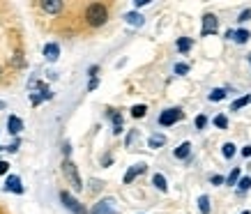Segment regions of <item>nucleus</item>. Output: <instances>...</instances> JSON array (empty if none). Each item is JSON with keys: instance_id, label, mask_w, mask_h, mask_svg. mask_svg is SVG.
<instances>
[{"instance_id": "obj_7", "label": "nucleus", "mask_w": 251, "mask_h": 214, "mask_svg": "<svg viewBox=\"0 0 251 214\" xmlns=\"http://www.w3.org/2000/svg\"><path fill=\"white\" fill-rule=\"evenodd\" d=\"M5 191H12V193H23L21 177H19V175H9L7 180H5Z\"/></svg>"}, {"instance_id": "obj_37", "label": "nucleus", "mask_w": 251, "mask_h": 214, "mask_svg": "<svg viewBox=\"0 0 251 214\" xmlns=\"http://www.w3.org/2000/svg\"><path fill=\"white\" fill-rule=\"evenodd\" d=\"M7 150H9V152H16V150H19V141H14V143H12Z\"/></svg>"}, {"instance_id": "obj_32", "label": "nucleus", "mask_w": 251, "mask_h": 214, "mask_svg": "<svg viewBox=\"0 0 251 214\" xmlns=\"http://www.w3.org/2000/svg\"><path fill=\"white\" fill-rule=\"evenodd\" d=\"M97 85H99V81H97V78H90V83H88V92L97 90Z\"/></svg>"}, {"instance_id": "obj_1", "label": "nucleus", "mask_w": 251, "mask_h": 214, "mask_svg": "<svg viewBox=\"0 0 251 214\" xmlns=\"http://www.w3.org/2000/svg\"><path fill=\"white\" fill-rule=\"evenodd\" d=\"M106 21H108L106 5H101V2H92V5L85 7V23H88L90 28H101Z\"/></svg>"}, {"instance_id": "obj_20", "label": "nucleus", "mask_w": 251, "mask_h": 214, "mask_svg": "<svg viewBox=\"0 0 251 214\" xmlns=\"http://www.w3.org/2000/svg\"><path fill=\"white\" fill-rule=\"evenodd\" d=\"M235 145H233V143H224V147H221V154H224V157H226V159H233V157H235Z\"/></svg>"}, {"instance_id": "obj_4", "label": "nucleus", "mask_w": 251, "mask_h": 214, "mask_svg": "<svg viewBox=\"0 0 251 214\" xmlns=\"http://www.w3.org/2000/svg\"><path fill=\"white\" fill-rule=\"evenodd\" d=\"M180 120H182V111H180V108H166V111L159 115L161 127H171V124L180 122Z\"/></svg>"}, {"instance_id": "obj_41", "label": "nucleus", "mask_w": 251, "mask_h": 214, "mask_svg": "<svg viewBox=\"0 0 251 214\" xmlns=\"http://www.w3.org/2000/svg\"><path fill=\"white\" fill-rule=\"evenodd\" d=\"M242 214H251V212H242Z\"/></svg>"}, {"instance_id": "obj_19", "label": "nucleus", "mask_w": 251, "mask_h": 214, "mask_svg": "<svg viewBox=\"0 0 251 214\" xmlns=\"http://www.w3.org/2000/svg\"><path fill=\"white\" fill-rule=\"evenodd\" d=\"M164 143H166V136H161V134H154V136H150V141H148L150 147H161Z\"/></svg>"}, {"instance_id": "obj_22", "label": "nucleus", "mask_w": 251, "mask_h": 214, "mask_svg": "<svg viewBox=\"0 0 251 214\" xmlns=\"http://www.w3.org/2000/svg\"><path fill=\"white\" fill-rule=\"evenodd\" d=\"M214 127H219V129H228V118H226V115H217V118H214Z\"/></svg>"}, {"instance_id": "obj_25", "label": "nucleus", "mask_w": 251, "mask_h": 214, "mask_svg": "<svg viewBox=\"0 0 251 214\" xmlns=\"http://www.w3.org/2000/svg\"><path fill=\"white\" fill-rule=\"evenodd\" d=\"M187 71H189V65H184V62H177V65H175V74H177V76H184Z\"/></svg>"}, {"instance_id": "obj_27", "label": "nucleus", "mask_w": 251, "mask_h": 214, "mask_svg": "<svg viewBox=\"0 0 251 214\" xmlns=\"http://www.w3.org/2000/svg\"><path fill=\"white\" fill-rule=\"evenodd\" d=\"M226 182H228V184H237V182H240V168L233 170V173L228 175V180H226Z\"/></svg>"}, {"instance_id": "obj_35", "label": "nucleus", "mask_w": 251, "mask_h": 214, "mask_svg": "<svg viewBox=\"0 0 251 214\" xmlns=\"http://www.w3.org/2000/svg\"><path fill=\"white\" fill-rule=\"evenodd\" d=\"M69 152H72V147H69V143H65V145H62V154H65L67 159H69Z\"/></svg>"}, {"instance_id": "obj_17", "label": "nucleus", "mask_w": 251, "mask_h": 214, "mask_svg": "<svg viewBox=\"0 0 251 214\" xmlns=\"http://www.w3.org/2000/svg\"><path fill=\"white\" fill-rule=\"evenodd\" d=\"M152 184L159 189V191H168V184H166V177L161 175V173H157V175L152 177Z\"/></svg>"}, {"instance_id": "obj_39", "label": "nucleus", "mask_w": 251, "mask_h": 214, "mask_svg": "<svg viewBox=\"0 0 251 214\" xmlns=\"http://www.w3.org/2000/svg\"><path fill=\"white\" fill-rule=\"evenodd\" d=\"M0 108H5V101H0Z\"/></svg>"}, {"instance_id": "obj_12", "label": "nucleus", "mask_w": 251, "mask_h": 214, "mask_svg": "<svg viewBox=\"0 0 251 214\" xmlns=\"http://www.w3.org/2000/svg\"><path fill=\"white\" fill-rule=\"evenodd\" d=\"M125 21L129 23V25H136V28H141V25L145 23V16L138 14V12H129V14L125 16Z\"/></svg>"}, {"instance_id": "obj_13", "label": "nucleus", "mask_w": 251, "mask_h": 214, "mask_svg": "<svg viewBox=\"0 0 251 214\" xmlns=\"http://www.w3.org/2000/svg\"><path fill=\"white\" fill-rule=\"evenodd\" d=\"M189 154H191V143H189V141H184L182 145L175 150V159H187Z\"/></svg>"}, {"instance_id": "obj_21", "label": "nucleus", "mask_w": 251, "mask_h": 214, "mask_svg": "<svg viewBox=\"0 0 251 214\" xmlns=\"http://www.w3.org/2000/svg\"><path fill=\"white\" fill-rule=\"evenodd\" d=\"M198 210L203 214H210V198H207V196H201V198H198Z\"/></svg>"}, {"instance_id": "obj_38", "label": "nucleus", "mask_w": 251, "mask_h": 214, "mask_svg": "<svg viewBox=\"0 0 251 214\" xmlns=\"http://www.w3.org/2000/svg\"><path fill=\"white\" fill-rule=\"evenodd\" d=\"M221 182H224V177L221 175H212V184H221Z\"/></svg>"}, {"instance_id": "obj_5", "label": "nucleus", "mask_w": 251, "mask_h": 214, "mask_svg": "<svg viewBox=\"0 0 251 214\" xmlns=\"http://www.w3.org/2000/svg\"><path fill=\"white\" fill-rule=\"evenodd\" d=\"M217 30H219V19L214 14L203 16V30H201V35H203V37H210V35H214Z\"/></svg>"}, {"instance_id": "obj_33", "label": "nucleus", "mask_w": 251, "mask_h": 214, "mask_svg": "<svg viewBox=\"0 0 251 214\" xmlns=\"http://www.w3.org/2000/svg\"><path fill=\"white\" fill-rule=\"evenodd\" d=\"M7 170H9V164L7 161H0V175H5Z\"/></svg>"}, {"instance_id": "obj_40", "label": "nucleus", "mask_w": 251, "mask_h": 214, "mask_svg": "<svg viewBox=\"0 0 251 214\" xmlns=\"http://www.w3.org/2000/svg\"><path fill=\"white\" fill-rule=\"evenodd\" d=\"M0 76H2V67H0Z\"/></svg>"}, {"instance_id": "obj_42", "label": "nucleus", "mask_w": 251, "mask_h": 214, "mask_svg": "<svg viewBox=\"0 0 251 214\" xmlns=\"http://www.w3.org/2000/svg\"><path fill=\"white\" fill-rule=\"evenodd\" d=\"M249 65H251V58H249Z\"/></svg>"}, {"instance_id": "obj_8", "label": "nucleus", "mask_w": 251, "mask_h": 214, "mask_svg": "<svg viewBox=\"0 0 251 214\" xmlns=\"http://www.w3.org/2000/svg\"><path fill=\"white\" fill-rule=\"evenodd\" d=\"M39 7L44 9L46 14H60V12H62V7H65V5H62L60 0H44V2H42Z\"/></svg>"}, {"instance_id": "obj_16", "label": "nucleus", "mask_w": 251, "mask_h": 214, "mask_svg": "<svg viewBox=\"0 0 251 214\" xmlns=\"http://www.w3.org/2000/svg\"><path fill=\"white\" fill-rule=\"evenodd\" d=\"M191 44H194V39L191 37H180L177 39V51H180V53H187V51L191 48Z\"/></svg>"}, {"instance_id": "obj_29", "label": "nucleus", "mask_w": 251, "mask_h": 214, "mask_svg": "<svg viewBox=\"0 0 251 214\" xmlns=\"http://www.w3.org/2000/svg\"><path fill=\"white\" fill-rule=\"evenodd\" d=\"M12 65H14V67H23V65H25V60L21 58V53H16L14 58H12Z\"/></svg>"}, {"instance_id": "obj_9", "label": "nucleus", "mask_w": 251, "mask_h": 214, "mask_svg": "<svg viewBox=\"0 0 251 214\" xmlns=\"http://www.w3.org/2000/svg\"><path fill=\"white\" fill-rule=\"evenodd\" d=\"M143 173H145V164H136V166H131V168L125 173V184H131L138 175H143Z\"/></svg>"}, {"instance_id": "obj_34", "label": "nucleus", "mask_w": 251, "mask_h": 214, "mask_svg": "<svg viewBox=\"0 0 251 214\" xmlns=\"http://www.w3.org/2000/svg\"><path fill=\"white\" fill-rule=\"evenodd\" d=\"M42 101H44V97H42V95H32V104H35V106H37V104H42Z\"/></svg>"}, {"instance_id": "obj_14", "label": "nucleus", "mask_w": 251, "mask_h": 214, "mask_svg": "<svg viewBox=\"0 0 251 214\" xmlns=\"http://www.w3.org/2000/svg\"><path fill=\"white\" fill-rule=\"evenodd\" d=\"M108 118L113 120V134H120V131H122V115L115 113V111H111V113H108Z\"/></svg>"}, {"instance_id": "obj_28", "label": "nucleus", "mask_w": 251, "mask_h": 214, "mask_svg": "<svg viewBox=\"0 0 251 214\" xmlns=\"http://www.w3.org/2000/svg\"><path fill=\"white\" fill-rule=\"evenodd\" d=\"M205 124H207V118L205 115H198L196 118V129H205Z\"/></svg>"}, {"instance_id": "obj_11", "label": "nucleus", "mask_w": 251, "mask_h": 214, "mask_svg": "<svg viewBox=\"0 0 251 214\" xmlns=\"http://www.w3.org/2000/svg\"><path fill=\"white\" fill-rule=\"evenodd\" d=\"M7 129H9V134H19V131L23 129V120L21 118H16V115H9L7 118Z\"/></svg>"}, {"instance_id": "obj_43", "label": "nucleus", "mask_w": 251, "mask_h": 214, "mask_svg": "<svg viewBox=\"0 0 251 214\" xmlns=\"http://www.w3.org/2000/svg\"><path fill=\"white\" fill-rule=\"evenodd\" d=\"M0 150H2V147H0Z\"/></svg>"}, {"instance_id": "obj_6", "label": "nucleus", "mask_w": 251, "mask_h": 214, "mask_svg": "<svg viewBox=\"0 0 251 214\" xmlns=\"http://www.w3.org/2000/svg\"><path fill=\"white\" fill-rule=\"evenodd\" d=\"M90 214H115V200L113 198H101L99 203H95Z\"/></svg>"}, {"instance_id": "obj_24", "label": "nucleus", "mask_w": 251, "mask_h": 214, "mask_svg": "<svg viewBox=\"0 0 251 214\" xmlns=\"http://www.w3.org/2000/svg\"><path fill=\"white\" fill-rule=\"evenodd\" d=\"M145 113H148V108H145L143 104H138V106L131 108V115H134V118H143Z\"/></svg>"}, {"instance_id": "obj_3", "label": "nucleus", "mask_w": 251, "mask_h": 214, "mask_svg": "<svg viewBox=\"0 0 251 214\" xmlns=\"http://www.w3.org/2000/svg\"><path fill=\"white\" fill-rule=\"evenodd\" d=\"M60 200H62V205L67 207L72 214H88V210H85V207L81 205V203H78L69 191H60Z\"/></svg>"}, {"instance_id": "obj_18", "label": "nucleus", "mask_w": 251, "mask_h": 214, "mask_svg": "<svg viewBox=\"0 0 251 214\" xmlns=\"http://www.w3.org/2000/svg\"><path fill=\"white\" fill-rule=\"evenodd\" d=\"M247 104H251V95H244V97L235 99V101H233V106H230V111H240V108L247 106Z\"/></svg>"}, {"instance_id": "obj_23", "label": "nucleus", "mask_w": 251, "mask_h": 214, "mask_svg": "<svg viewBox=\"0 0 251 214\" xmlns=\"http://www.w3.org/2000/svg\"><path fill=\"white\" fill-rule=\"evenodd\" d=\"M226 97V90H221V88H217V90L210 92V101H221Z\"/></svg>"}, {"instance_id": "obj_31", "label": "nucleus", "mask_w": 251, "mask_h": 214, "mask_svg": "<svg viewBox=\"0 0 251 214\" xmlns=\"http://www.w3.org/2000/svg\"><path fill=\"white\" fill-rule=\"evenodd\" d=\"M97 71H99V67H97V65H92V67L88 69V76H90V78H97Z\"/></svg>"}, {"instance_id": "obj_36", "label": "nucleus", "mask_w": 251, "mask_h": 214, "mask_svg": "<svg viewBox=\"0 0 251 214\" xmlns=\"http://www.w3.org/2000/svg\"><path fill=\"white\" fill-rule=\"evenodd\" d=\"M242 157H247V159H249V157H251V145L242 147Z\"/></svg>"}, {"instance_id": "obj_30", "label": "nucleus", "mask_w": 251, "mask_h": 214, "mask_svg": "<svg viewBox=\"0 0 251 214\" xmlns=\"http://www.w3.org/2000/svg\"><path fill=\"white\" fill-rule=\"evenodd\" d=\"M249 19H251V9H244L242 14H240V19H237V21L244 23V21H249Z\"/></svg>"}, {"instance_id": "obj_15", "label": "nucleus", "mask_w": 251, "mask_h": 214, "mask_svg": "<svg viewBox=\"0 0 251 214\" xmlns=\"http://www.w3.org/2000/svg\"><path fill=\"white\" fill-rule=\"evenodd\" d=\"M233 39H235L237 44H247V42L251 39V32L249 30H235L233 32Z\"/></svg>"}, {"instance_id": "obj_26", "label": "nucleus", "mask_w": 251, "mask_h": 214, "mask_svg": "<svg viewBox=\"0 0 251 214\" xmlns=\"http://www.w3.org/2000/svg\"><path fill=\"white\" fill-rule=\"evenodd\" d=\"M237 187H240V191H247V189H251V177H242V180L237 182Z\"/></svg>"}, {"instance_id": "obj_10", "label": "nucleus", "mask_w": 251, "mask_h": 214, "mask_svg": "<svg viewBox=\"0 0 251 214\" xmlns=\"http://www.w3.org/2000/svg\"><path fill=\"white\" fill-rule=\"evenodd\" d=\"M58 55H60V46L55 44V42H49V44L44 46V58L49 62H55L58 60Z\"/></svg>"}, {"instance_id": "obj_2", "label": "nucleus", "mask_w": 251, "mask_h": 214, "mask_svg": "<svg viewBox=\"0 0 251 214\" xmlns=\"http://www.w3.org/2000/svg\"><path fill=\"white\" fill-rule=\"evenodd\" d=\"M62 173H65V177H67V182L76 189V191H81L83 189V182H81V175H78V168L76 164L72 159H65L62 161Z\"/></svg>"}]
</instances>
